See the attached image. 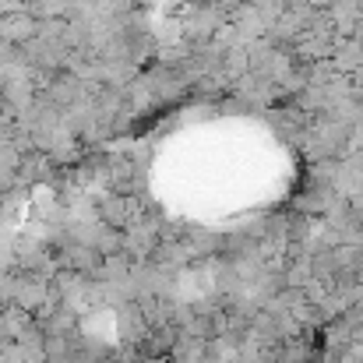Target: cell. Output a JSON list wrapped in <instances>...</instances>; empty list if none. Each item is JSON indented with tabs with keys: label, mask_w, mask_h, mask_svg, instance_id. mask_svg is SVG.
<instances>
[{
	"label": "cell",
	"mask_w": 363,
	"mask_h": 363,
	"mask_svg": "<svg viewBox=\"0 0 363 363\" xmlns=\"http://www.w3.org/2000/svg\"><path fill=\"white\" fill-rule=\"evenodd\" d=\"M39 35V18L28 11V7H21V11H11V14H4L0 18V43H7V46H28L32 39Z\"/></svg>",
	"instance_id": "cell-1"
}]
</instances>
